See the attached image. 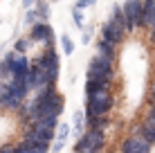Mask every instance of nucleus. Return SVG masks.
<instances>
[{"mask_svg":"<svg viewBox=\"0 0 155 153\" xmlns=\"http://www.w3.org/2000/svg\"><path fill=\"white\" fill-rule=\"evenodd\" d=\"M115 108V97L110 90L94 92L90 97H85L83 115L85 117H101V115H110V110Z\"/></svg>","mask_w":155,"mask_h":153,"instance_id":"1","label":"nucleus"},{"mask_svg":"<svg viewBox=\"0 0 155 153\" xmlns=\"http://www.w3.org/2000/svg\"><path fill=\"white\" fill-rule=\"evenodd\" d=\"M106 131H90L85 128L81 133V138H77V144H74V151L77 153H101L106 149Z\"/></svg>","mask_w":155,"mask_h":153,"instance_id":"2","label":"nucleus"},{"mask_svg":"<svg viewBox=\"0 0 155 153\" xmlns=\"http://www.w3.org/2000/svg\"><path fill=\"white\" fill-rule=\"evenodd\" d=\"M34 63H36L38 68H43V70H45L47 81H50V83H56V81H58V72H61V59H58V52H56L54 45H52V47H45V50H43V54H41Z\"/></svg>","mask_w":155,"mask_h":153,"instance_id":"3","label":"nucleus"},{"mask_svg":"<svg viewBox=\"0 0 155 153\" xmlns=\"http://www.w3.org/2000/svg\"><path fill=\"white\" fill-rule=\"evenodd\" d=\"M121 12H124V23L121 27L126 32H135L140 29V23H142V0H126L121 5Z\"/></svg>","mask_w":155,"mask_h":153,"instance_id":"4","label":"nucleus"},{"mask_svg":"<svg viewBox=\"0 0 155 153\" xmlns=\"http://www.w3.org/2000/svg\"><path fill=\"white\" fill-rule=\"evenodd\" d=\"M85 77H101V79H113L115 77V61L106 59V56L94 54L92 59L88 61V70H85Z\"/></svg>","mask_w":155,"mask_h":153,"instance_id":"5","label":"nucleus"},{"mask_svg":"<svg viewBox=\"0 0 155 153\" xmlns=\"http://www.w3.org/2000/svg\"><path fill=\"white\" fill-rule=\"evenodd\" d=\"M29 38L34 41V43H43L45 47H52V43H54V29L50 27V23L36 20L29 27Z\"/></svg>","mask_w":155,"mask_h":153,"instance_id":"6","label":"nucleus"},{"mask_svg":"<svg viewBox=\"0 0 155 153\" xmlns=\"http://www.w3.org/2000/svg\"><path fill=\"white\" fill-rule=\"evenodd\" d=\"M9 81V90H12V99H9V108L7 110H18L27 101L29 97V88L25 86V81H14V79H7Z\"/></svg>","mask_w":155,"mask_h":153,"instance_id":"7","label":"nucleus"},{"mask_svg":"<svg viewBox=\"0 0 155 153\" xmlns=\"http://www.w3.org/2000/svg\"><path fill=\"white\" fill-rule=\"evenodd\" d=\"M31 68V61L27 59L25 54H16L12 63H9V79H14V81H23L25 77H27Z\"/></svg>","mask_w":155,"mask_h":153,"instance_id":"8","label":"nucleus"},{"mask_svg":"<svg viewBox=\"0 0 155 153\" xmlns=\"http://www.w3.org/2000/svg\"><path fill=\"white\" fill-rule=\"evenodd\" d=\"M101 38L104 41H108L110 45H119V43H124V38H126V29L121 27L119 23H106L104 27H101Z\"/></svg>","mask_w":155,"mask_h":153,"instance_id":"9","label":"nucleus"},{"mask_svg":"<svg viewBox=\"0 0 155 153\" xmlns=\"http://www.w3.org/2000/svg\"><path fill=\"white\" fill-rule=\"evenodd\" d=\"M119 153H151V144H146L142 138L137 135H126L121 140V146H119Z\"/></svg>","mask_w":155,"mask_h":153,"instance_id":"10","label":"nucleus"},{"mask_svg":"<svg viewBox=\"0 0 155 153\" xmlns=\"http://www.w3.org/2000/svg\"><path fill=\"white\" fill-rule=\"evenodd\" d=\"M113 88V79H101V77H85V97L94 92H104Z\"/></svg>","mask_w":155,"mask_h":153,"instance_id":"11","label":"nucleus"},{"mask_svg":"<svg viewBox=\"0 0 155 153\" xmlns=\"http://www.w3.org/2000/svg\"><path fill=\"white\" fill-rule=\"evenodd\" d=\"M133 135H137V138H142L144 142H146V144H155V126L153 124H148L146 119L142 117V122L135 126V128H133Z\"/></svg>","mask_w":155,"mask_h":153,"instance_id":"12","label":"nucleus"},{"mask_svg":"<svg viewBox=\"0 0 155 153\" xmlns=\"http://www.w3.org/2000/svg\"><path fill=\"white\" fill-rule=\"evenodd\" d=\"M113 124V119L108 115H101V117H85V128L90 131H108V126Z\"/></svg>","mask_w":155,"mask_h":153,"instance_id":"13","label":"nucleus"},{"mask_svg":"<svg viewBox=\"0 0 155 153\" xmlns=\"http://www.w3.org/2000/svg\"><path fill=\"white\" fill-rule=\"evenodd\" d=\"M72 117L74 119H72V124H70V135L81 138V133L85 131V115H83V110H77Z\"/></svg>","mask_w":155,"mask_h":153,"instance_id":"14","label":"nucleus"},{"mask_svg":"<svg viewBox=\"0 0 155 153\" xmlns=\"http://www.w3.org/2000/svg\"><path fill=\"white\" fill-rule=\"evenodd\" d=\"M34 14H36V18H38L41 23H47L50 16H52L50 2H47V0H36V2H34Z\"/></svg>","mask_w":155,"mask_h":153,"instance_id":"15","label":"nucleus"},{"mask_svg":"<svg viewBox=\"0 0 155 153\" xmlns=\"http://www.w3.org/2000/svg\"><path fill=\"white\" fill-rule=\"evenodd\" d=\"M97 54H99V56H106V59H110V61H115V56H117V47H115V45H110L108 41L99 38V41H97Z\"/></svg>","mask_w":155,"mask_h":153,"instance_id":"16","label":"nucleus"},{"mask_svg":"<svg viewBox=\"0 0 155 153\" xmlns=\"http://www.w3.org/2000/svg\"><path fill=\"white\" fill-rule=\"evenodd\" d=\"M16 56V52H7V54L0 59V81H7L9 79V63H12V59Z\"/></svg>","mask_w":155,"mask_h":153,"instance_id":"17","label":"nucleus"},{"mask_svg":"<svg viewBox=\"0 0 155 153\" xmlns=\"http://www.w3.org/2000/svg\"><path fill=\"white\" fill-rule=\"evenodd\" d=\"M9 99H12V90H9V81H0V108H9Z\"/></svg>","mask_w":155,"mask_h":153,"instance_id":"18","label":"nucleus"},{"mask_svg":"<svg viewBox=\"0 0 155 153\" xmlns=\"http://www.w3.org/2000/svg\"><path fill=\"white\" fill-rule=\"evenodd\" d=\"M31 43H34V41H31L29 36H20V38L14 41V52H16V54H27V50L31 47Z\"/></svg>","mask_w":155,"mask_h":153,"instance_id":"19","label":"nucleus"},{"mask_svg":"<svg viewBox=\"0 0 155 153\" xmlns=\"http://www.w3.org/2000/svg\"><path fill=\"white\" fill-rule=\"evenodd\" d=\"M68 138H70V124L58 122V126L54 128V140H58V142H68Z\"/></svg>","mask_w":155,"mask_h":153,"instance_id":"20","label":"nucleus"},{"mask_svg":"<svg viewBox=\"0 0 155 153\" xmlns=\"http://www.w3.org/2000/svg\"><path fill=\"white\" fill-rule=\"evenodd\" d=\"M108 23H124V12H121V5H115L110 9V16H108Z\"/></svg>","mask_w":155,"mask_h":153,"instance_id":"21","label":"nucleus"},{"mask_svg":"<svg viewBox=\"0 0 155 153\" xmlns=\"http://www.w3.org/2000/svg\"><path fill=\"white\" fill-rule=\"evenodd\" d=\"M61 47H63V52H65V54H72V52H74V43H72V38H70L68 34L61 36Z\"/></svg>","mask_w":155,"mask_h":153,"instance_id":"22","label":"nucleus"},{"mask_svg":"<svg viewBox=\"0 0 155 153\" xmlns=\"http://www.w3.org/2000/svg\"><path fill=\"white\" fill-rule=\"evenodd\" d=\"M14 153H50V151H43V149H31V146H23L18 142V144H14Z\"/></svg>","mask_w":155,"mask_h":153,"instance_id":"23","label":"nucleus"},{"mask_svg":"<svg viewBox=\"0 0 155 153\" xmlns=\"http://www.w3.org/2000/svg\"><path fill=\"white\" fill-rule=\"evenodd\" d=\"M144 119L155 126V101H148V108H146V113H144Z\"/></svg>","mask_w":155,"mask_h":153,"instance_id":"24","label":"nucleus"},{"mask_svg":"<svg viewBox=\"0 0 155 153\" xmlns=\"http://www.w3.org/2000/svg\"><path fill=\"white\" fill-rule=\"evenodd\" d=\"M72 20H74V25H77L79 29H83V9H77V7H74V9H72Z\"/></svg>","mask_w":155,"mask_h":153,"instance_id":"25","label":"nucleus"},{"mask_svg":"<svg viewBox=\"0 0 155 153\" xmlns=\"http://www.w3.org/2000/svg\"><path fill=\"white\" fill-rule=\"evenodd\" d=\"M63 149H65V142H58V140H54V142L50 144V151H52V153H61Z\"/></svg>","mask_w":155,"mask_h":153,"instance_id":"26","label":"nucleus"},{"mask_svg":"<svg viewBox=\"0 0 155 153\" xmlns=\"http://www.w3.org/2000/svg\"><path fill=\"white\" fill-rule=\"evenodd\" d=\"M36 20H38V18H36V14H34V9H29V12H27V14H25V25H29V27H31V25H34V23H36Z\"/></svg>","mask_w":155,"mask_h":153,"instance_id":"27","label":"nucleus"},{"mask_svg":"<svg viewBox=\"0 0 155 153\" xmlns=\"http://www.w3.org/2000/svg\"><path fill=\"white\" fill-rule=\"evenodd\" d=\"M144 27H148V29H155V5H153V12H151V16L146 18V25Z\"/></svg>","mask_w":155,"mask_h":153,"instance_id":"28","label":"nucleus"},{"mask_svg":"<svg viewBox=\"0 0 155 153\" xmlns=\"http://www.w3.org/2000/svg\"><path fill=\"white\" fill-rule=\"evenodd\" d=\"M90 38H92V27H83V36H81V41L85 45L90 43Z\"/></svg>","mask_w":155,"mask_h":153,"instance_id":"29","label":"nucleus"},{"mask_svg":"<svg viewBox=\"0 0 155 153\" xmlns=\"http://www.w3.org/2000/svg\"><path fill=\"white\" fill-rule=\"evenodd\" d=\"M0 153H14V144H2L0 146Z\"/></svg>","mask_w":155,"mask_h":153,"instance_id":"30","label":"nucleus"},{"mask_svg":"<svg viewBox=\"0 0 155 153\" xmlns=\"http://www.w3.org/2000/svg\"><path fill=\"white\" fill-rule=\"evenodd\" d=\"M34 2H36V0H23V7L29 9V7H34Z\"/></svg>","mask_w":155,"mask_h":153,"instance_id":"31","label":"nucleus"},{"mask_svg":"<svg viewBox=\"0 0 155 153\" xmlns=\"http://www.w3.org/2000/svg\"><path fill=\"white\" fill-rule=\"evenodd\" d=\"M148 95H151V99H148V101H155V81L151 83V92H148Z\"/></svg>","mask_w":155,"mask_h":153,"instance_id":"32","label":"nucleus"},{"mask_svg":"<svg viewBox=\"0 0 155 153\" xmlns=\"http://www.w3.org/2000/svg\"><path fill=\"white\" fill-rule=\"evenodd\" d=\"M94 2H97V0H83V5H85V7H92Z\"/></svg>","mask_w":155,"mask_h":153,"instance_id":"33","label":"nucleus"},{"mask_svg":"<svg viewBox=\"0 0 155 153\" xmlns=\"http://www.w3.org/2000/svg\"><path fill=\"white\" fill-rule=\"evenodd\" d=\"M153 81H155V72H153Z\"/></svg>","mask_w":155,"mask_h":153,"instance_id":"34","label":"nucleus"},{"mask_svg":"<svg viewBox=\"0 0 155 153\" xmlns=\"http://www.w3.org/2000/svg\"><path fill=\"white\" fill-rule=\"evenodd\" d=\"M74 153H77V151H74Z\"/></svg>","mask_w":155,"mask_h":153,"instance_id":"35","label":"nucleus"},{"mask_svg":"<svg viewBox=\"0 0 155 153\" xmlns=\"http://www.w3.org/2000/svg\"><path fill=\"white\" fill-rule=\"evenodd\" d=\"M153 56H155V54H153Z\"/></svg>","mask_w":155,"mask_h":153,"instance_id":"36","label":"nucleus"}]
</instances>
